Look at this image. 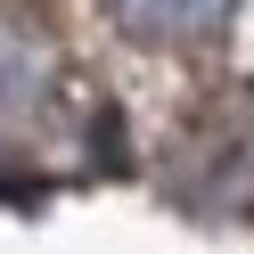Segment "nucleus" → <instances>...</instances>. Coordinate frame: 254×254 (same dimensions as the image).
<instances>
[{"label": "nucleus", "instance_id": "1", "mask_svg": "<svg viewBox=\"0 0 254 254\" xmlns=\"http://www.w3.org/2000/svg\"><path fill=\"white\" fill-rule=\"evenodd\" d=\"M50 90H58V66H50V50H41V33L0 25V139L25 131V123H41Z\"/></svg>", "mask_w": 254, "mask_h": 254}, {"label": "nucleus", "instance_id": "2", "mask_svg": "<svg viewBox=\"0 0 254 254\" xmlns=\"http://www.w3.org/2000/svg\"><path fill=\"white\" fill-rule=\"evenodd\" d=\"M107 8L139 41H197V33H213L230 17V0H107Z\"/></svg>", "mask_w": 254, "mask_h": 254}]
</instances>
